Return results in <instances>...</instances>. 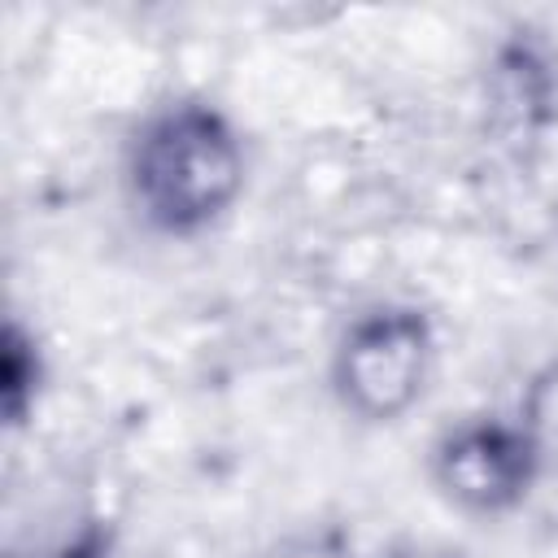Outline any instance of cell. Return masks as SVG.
<instances>
[{"label": "cell", "mask_w": 558, "mask_h": 558, "mask_svg": "<svg viewBox=\"0 0 558 558\" xmlns=\"http://www.w3.org/2000/svg\"><path fill=\"white\" fill-rule=\"evenodd\" d=\"M122 187L148 231L170 240L205 235L248 187L244 131L205 96H170L135 122L122 153Z\"/></svg>", "instance_id": "6da1fadb"}, {"label": "cell", "mask_w": 558, "mask_h": 558, "mask_svg": "<svg viewBox=\"0 0 558 558\" xmlns=\"http://www.w3.org/2000/svg\"><path fill=\"white\" fill-rule=\"evenodd\" d=\"M44 379H48V362L39 336L22 318H9L0 336V414L13 432L31 423L44 397Z\"/></svg>", "instance_id": "277c9868"}, {"label": "cell", "mask_w": 558, "mask_h": 558, "mask_svg": "<svg viewBox=\"0 0 558 558\" xmlns=\"http://www.w3.org/2000/svg\"><path fill=\"white\" fill-rule=\"evenodd\" d=\"M48 558H113V536L100 519L78 523V532H70Z\"/></svg>", "instance_id": "5b68a950"}, {"label": "cell", "mask_w": 558, "mask_h": 558, "mask_svg": "<svg viewBox=\"0 0 558 558\" xmlns=\"http://www.w3.org/2000/svg\"><path fill=\"white\" fill-rule=\"evenodd\" d=\"M384 558H462V554L458 549H440V545H401V549H392Z\"/></svg>", "instance_id": "8992f818"}, {"label": "cell", "mask_w": 558, "mask_h": 558, "mask_svg": "<svg viewBox=\"0 0 558 558\" xmlns=\"http://www.w3.org/2000/svg\"><path fill=\"white\" fill-rule=\"evenodd\" d=\"M432 371L436 318L414 301H375L340 327L327 384L357 423H397L423 401Z\"/></svg>", "instance_id": "7a4b0ae2"}, {"label": "cell", "mask_w": 558, "mask_h": 558, "mask_svg": "<svg viewBox=\"0 0 558 558\" xmlns=\"http://www.w3.org/2000/svg\"><path fill=\"white\" fill-rule=\"evenodd\" d=\"M545 471L541 436L497 410L462 414L445 423L427 449V480L432 488L462 514L501 519L519 510Z\"/></svg>", "instance_id": "3957f363"}]
</instances>
